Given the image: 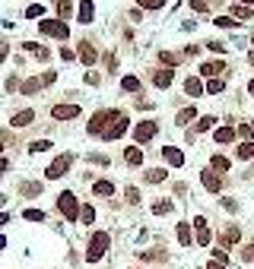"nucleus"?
<instances>
[{
    "label": "nucleus",
    "mask_w": 254,
    "mask_h": 269,
    "mask_svg": "<svg viewBox=\"0 0 254 269\" xmlns=\"http://www.w3.org/2000/svg\"><path fill=\"white\" fill-rule=\"evenodd\" d=\"M127 161H130V165H140V161H143V152L140 149H127Z\"/></svg>",
    "instance_id": "7c9ffc66"
},
{
    "label": "nucleus",
    "mask_w": 254,
    "mask_h": 269,
    "mask_svg": "<svg viewBox=\"0 0 254 269\" xmlns=\"http://www.w3.org/2000/svg\"><path fill=\"white\" fill-rule=\"evenodd\" d=\"M242 3H245V6H254V0H242Z\"/></svg>",
    "instance_id": "09e8293b"
},
{
    "label": "nucleus",
    "mask_w": 254,
    "mask_h": 269,
    "mask_svg": "<svg viewBox=\"0 0 254 269\" xmlns=\"http://www.w3.org/2000/svg\"><path fill=\"white\" fill-rule=\"evenodd\" d=\"M191 6H194V10H200V13H203V10H210V0H191Z\"/></svg>",
    "instance_id": "e433bc0d"
},
{
    "label": "nucleus",
    "mask_w": 254,
    "mask_h": 269,
    "mask_svg": "<svg viewBox=\"0 0 254 269\" xmlns=\"http://www.w3.org/2000/svg\"><path fill=\"white\" fill-rule=\"evenodd\" d=\"M54 120H70V117H79V105H54L51 108Z\"/></svg>",
    "instance_id": "6e6552de"
},
{
    "label": "nucleus",
    "mask_w": 254,
    "mask_h": 269,
    "mask_svg": "<svg viewBox=\"0 0 254 269\" xmlns=\"http://www.w3.org/2000/svg\"><path fill=\"white\" fill-rule=\"evenodd\" d=\"M206 48L216 51V54H226V45H223V42H206Z\"/></svg>",
    "instance_id": "4c0bfd02"
},
{
    "label": "nucleus",
    "mask_w": 254,
    "mask_h": 269,
    "mask_svg": "<svg viewBox=\"0 0 254 269\" xmlns=\"http://www.w3.org/2000/svg\"><path fill=\"white\" fill-rule=\"evenodd\" d=\"M184 92H188V95H194V98H197V95H203V83H200V79H194V76H188V79H184Z\"/></svg>",
    "instance_id": "ddd939ff"
},
{
    "label": "nucleus",
    "mask_w": 254,
    "mask_h": 269,
    "mask_svg": "<svg viewBox=\"0 0 254 269\" xmlns=\"http://www.w3.org/2000/svg\"><path fill=\"white\" fill-rule=\"evenodd\" d=\"M92 215H96V212H92V206H83V209H79V222H83V225H89Z\"/></svg>",
    "instance_id": "2f4dec72"
},
{
    "label": "nucleus",
    "mask_w": 254,
    "mask_h": 269,
    "mask_svg": "<svg viewBox=\"0 0 254 269\" xmlns=\"http://www.w3.org/2000/svg\"><path fill=\"white\" fill-rule=\"evenodd\" d=\"M242 260H254V247H245V250H242Z\"/></svg>",
    "instance_id": "37998d69"
},
{
    "label": "nucleus",
    "mask_w": 254,
    "mask_h": 269,
    "mask_svg": "<svg viewBox=\"0 0 254 269\" xmlns=\"http://www.w3.org/2000/svg\"><path fill=\"white\" fill-rule=\"evenodd\" d=\"M235 156L242 158V161H248V158H254V143H242V146H238V149H235Z\"/></svg>",
    "instance_id": "5701e85b"
},
{
    "label": "nucleus",
    "mask_w": 254,
    "mask_h": 269,
    "mask_svg": "<svg viewBox=\"0 0 254 269\" xmlns=\"http://www.w3.org/2000/svg\"><path fill=\"white\" fill-rule=\"evenodd\" d=\"M213 124H216V117H213V114H203V117L197 120V127H194V130H197V133H203V130H210Z\"/></svg>",
    "instance_id": "393cba45"
},
{
    "label": "nucleus",
    "mask_w": 254,
    "mask_h": 269,
    "mask_svg": "<svg viewBox=\"0 0 254 269\" xmlns=\"http://www.w3.org/2000/svg\"><path fill=\"white\" fill-rule=\"evenodd\" d=\"M213 260H216V263H229V253H226V250H219V247H216V250H213Z\"/></svg>",
    "instance_id": "72a5a7b5"
},
{
    "label": "nucleus",
    "mask_w": 254,
    "mask_h": 269,
    "mask_svg": "<svg viewBox=\"0 0 254 269\" xmlns=\"http://www.w3.org/2000/svg\"><path fill=\"white\" fill-rule=\"evenodd\" d=\"M178 241H181L184 247L191 244V228H188V222H181V225H178Z\"/></svg>",
    "instance_id": "cd10ccee"
},
{
    "label": "nucleus",
    "mask_w": 254,
    "mask_h": 269,
    "mask_svg": "<svg viewBox=\"0 0 254 269\" xmlns=\"http://www.w3.org/2000/svg\"><path fill=\"white\" fill-rule=\"evenodd\" d=\"M127 200H130V203H140V190L137 187H127Z\"/></svg>",
    "instance_id": "58836bf2"
},
{
    "label": "nucleus",
    "mask_w": 254,
    "mask_h": 269,
    "mask_svg": "<svg viewBox=\"0 0 254 269\" xmlns=\"http://www.w3.org/2000/svg\"><path fill=\"white\" fill-rule=\"evenodd\" d=\"M238 238H242V234H238V228H235V225H229V228L223 231V244H226V247H232Z\"/></svg>",
    "instance_id": "aec40b11"
},
{
    "label": "nucleus",
    "mask_w": 254,
    "mask_h": 269,
    "mask_svg": "<svg viewBox=\"0 0 254 269\" xmlns=\"http://www.w3.org/2000/svg\"><path fill=\"white\" fill-rule=\"evenodd\" d=\"M42 32L45 35H54V38H67V25L61 22V19H42Z\"/></svg>",
    "instance_id": "423d86ee"
},
{
    "label": "nucleus",
    "mask_w": 254,
    "mask_h": 269,
    "mask_svg": "<svg viewBox=\"0 0 254 269\" xmlns=\"http://www.w3.org/2000/svg\"><path fill=\"white\" fill-rule=\"evenodd\" d=\"M121 89H124V92H137V89H140V79H137V76H124V79H121Z\"/></svg>",
    "instance_id": "a878e982"
},
{
    "label": "nucleus",
    "mask_w": 254,
    "mask_h": 269,
    "mask_svg": "<svg viewBox=\"0 0 254 269\" xmlns=\"http://www.w3.org/2000/svg\"><path fill=\"white\" fill-rule=\"evenodd\" d=\"M213 139H216V143H232V139H235V130H232V127H219L216 133H213Z\"/></svg>",
    "instance_id": "4468645a"
},
{
    "label": "nucleus",
    "mask_w": 254,
    "mask_h": 269,
    "mask_svg": "<svg viewBox=\"0 0 254 269\" xmlns=\"http://www.w3.org/2000/svg\"><path fill=\"white\" fill-rule=\"evenodd\" d=\"M203 89L210 92V95H219V92L226 89V83H223V79H206V86H203Z\"/></svg>",
    "instance_id": "b1692460"
},
{
    "label": "nucleus",
    "mask_w": 254,
    "mask_h": 269,
    "mask_svg": "<svg viewBox=\"0 0 254 269\" xmlns=\"http://www.w3.org/2000/svg\"><path fill=\"white\" fill-rule=\"evenodd\" d=\"M127 124H130V120H127L124 114H118V117H115V124L102 130V136H105V139H118V136H121V133L127 130Z\"/></svg>",
    "instance_id": "20e7f679"
},
{
    "label": "nucleus",
    "mask_w": 254,
    "mask_h": 269,
    "mask_svg": "<svg viewBox=\"0 0 254 269\" xmlns=\"http://www.w3.org/2000/svg\"><path fill=\"white\" fill-rule=\"evenodd\" d=\"M67 165H70V156H61V158H54V161H51L45 174H48L51 180H54V178H64V174H67Z\"/></svg>",
    "instance_id": "1a4fd4ad"
},
{
    "label": "nucleus",
    "mask_w": 254,
    "mask_h": 269,
    "mask_svg": "<svg viewBox=\"0 0 254 269\" xmlns=\"http://www.w3.org/2000/svg\"><path fill=\"white\" fill-rule=\"evenodd\" d=\"M156 130H159L156 120H143V124L133 127V139H137V143H150V139L156 136Z\"/></svg>",
    "instance_id": "f03ea898"
},
{
    "label": "nucleus",
    "mask_w": 254,
    "mask_h": 269,
    "mask_svg": "<svg viewBox=\"0 0 254 269\" xmlns=\"http://www.w3.org/2000/svg\"><path fill=\"white\" fill-rule=\"evenodd\" d=\"M152 83H156L159 89H165V86L172 83V70H165V67H162V70H156V73H152Z\"/></svg>",
    "instance_id": "dca6fc26"
},
{
    "label": "nucleus",
    "mask_w": 254,
    "mask_h": 269,
    "mask_svg": "<svg viewBox=\"0 0 254 269\" xmlns=\"http://www.w3.org/2000/svg\"><path fill=\"white\" fill-rule=\"evenodd\" d=\"M0 149H3V146H0Z\"/></svg>",
    "instance_id": "8fccbe9b"
},
{
    "label": "nucleus",
    "mask_w": 254,
    "mask_h": 269,
    "mask_svg": "<svg viewBox=\"0 0 254 269\" xmlns=\"http://www.w3.org/2000/svg\"><path fill=\"white\" fill-rule=\"evenodd\" d=\"M35 120V111H19L16 117H13V127H25V124H32Z\"/></svg>",
    "instance_id": "4be33fe9"
},
{
    "label": "nucleus",
    "mask_w": 254,
    "mask_h": 269,
    "mask_svg": "<svg viewBox=\"0 0 254 269\" xmlns=\"http://www.w3.org/2000/svg\"><path fill=\"white\" fill-rule=\"evenodd\" d=\"M48 139H38V143H32V152H45V149H48Z\"/></svg>",
    "instance_id": "ea45409f"
},
{
    "label": "nucleus",
    "mask_w": 254,
    "mask_h": 269,
    "mask_svg": "<svg viewBox=\"0 0 254 269\" xmlns=\"http://www.w3.org/2000/svg\"><path fill=\"white\" fill-rule=\"evenodd\" d=\"M108 244H111L108 231H99V234H92V241H89V250H86V260H89V263H96V260L102 257L105 250H108Z\"/></svg>",
    "instance_id": "f257e3e1"
},
{
    "label": "nucleus",
    "mask_w": 254,
    "mask_h": 269,
    "mask_svg": "<svg viewBox=\"0 0 254 269\" xmlns=\"http://www.w3.org/2000/svg\"><path fill=\"white\" fill-rule=\"evenodd\" d=\"M25 219H29V222H42V219H45V212H38V209H25Z\"/></svg>",
    "instance_id": "f704fd0d"
},
{
    "label": "nucleus",
    "mask_w": 254,
    "mask_h": 269,
    "mask_svg": "<svg viewBox=\"0 0 254 269\" xmlns=\"http://www.w3.org/2000/svg\"><path fill=\"white\" fill-rule=\"evenodd\" d=\"M194 225H197V244H200V247H210V238H213V234H210V228H206V219H203V215H197V219H194Z\"/></svg>",
    "instance_id": "9d476101"
},
{
    "label": "nucleus",
    "mask_w": 254,
    "mask_h": 269,
    "mask_svg": "<svg viewBox=\"0 0 254 269\" xmlns=\"http://www.w3.org/2000/svg\"><path fill=\"white\" fill-rule=\"evenodd\" d=\"M223 73H226L223 60H206V64H200V76H206V79H216V76H223Z\"/></svg>",
    "instance_id": "39448f33"
},
{
    "label": "nucleus",
    "mask_w": 254,
    "mask_h": 269,
    "mask_svg": "<svg viewBox=\"0 0 254 269\" xmlns=\"http://www.w3.org/2000/svg\"><path fill=\"white\" fill-rule=\"evenodd\" d=\"M251 127H254V124H251Z\"/></svg>",
    "instance_id": "3c124183"
},
{
    "label": "nucleus",
    "mask_w": 254,
    "mask_h": 269,
    "mask_svg": "<svg viewBox=\"0 0 254 269\" xmlns=\"http://www.w3.org/2000/svg\"><path fill=\"white\" fill-rule=\"evenodd\" d=\"M57 206H61V212H64V215H67L70 222H76V219H79V209H76V197H73V193H61V197H57Z\"/></svg>",
    "instance_id": "7ed1b4c3"
},
{
    "label": "nucleus",
    "mask_w": 254,
    "mask_h": 269,
    "mask_svg": "<svg viewBox=\"0 0 254 269\" xmlns=\"http://www.w3.org/2000/svg\"><path fill=\"white\" fill-rule=\"evenodd\" d=\"M38 86H45L42 79H25V83H23V95H32V92H35Z\"/></svg>",
    "instance_id": "c756f323"
},
{
    "label": "nucleus",
    "mask_w": 254,
    "mask_h": 269,
    "mask_svg": "<svg viewBox=\"0 0 254 269\" xmlns=\"http://www.w3.org/2000/svg\"><path fill=\"white\" fill-rule=\"evenodd\" d=\"M210 269H226L223 263H216V260H213V263H210Z\"/></svg>",
    "instance_id": "a18cd8bd"
},
{
    "label": "nucleus",
    "mask_w": 254,
    "mask_h": 269,
    "mask_svg": "<svg viewBox=\"0 0 254 269\" xmlns=\"http://www.w3.org/2000/svg\"><path fill=\"white\" fill-rule=\"evenodd\" d=\"M3 247H6V238H3V234H0V250H3Z\"/></svg>",
    "instance_id": "de8ad7c7"
},
{
    "label": "nucleus",
    "mask_w": 254,
    "mask_h": 269,
    "mask_svg": "<svg viewBox=\"0 0 254 269\" xmlns=\"http://www.w3.org/2000/svg\"><path fill=\"white\" fill-rule=\"evenodd\" d=\"M194 117H197V111H194V108H184V111H178V124H181V127L191 124Z\"/></svg>",
    "instance_id": "c85d7f7f"
},
{
    "label": "nucleus",
    "mask_w": 254,
    "mask_h": 269,
    "mask_svg": "<svg viewBox=\"0 0 254 269\" xmlns=\"http://www.w3.org/2000/svg\"><path fill=\"white\" fill-rule=\"evenodd\" d=\"M6 222H10V215H6V212H0V228H3Z\"/></svg>",
    "instance_id": "c03bdc74"
},
{
    "label": "nucleus",
    "mask_w": 254,
    "mask_h": 269,
    "mask_svg": "<svg viewBox=\"0 0 254 269\" xmlns=\"http://www.w3.org/2000/svg\"><path fill=\"white\" fill-rule=\"evenodd\" d=\"M213 22H216L219 29H238V25H242V22H235L232 16H219V19H213Z\"/></svg>",
    "instance_id": "bb28decb"
},
{
    "label": "nucleus",
    "mask_w": 254,
    "mask_h": 269,
    "mask_svg": "<svg viewBox=\"0 0 254 269\" xmlns=\"http://www.w3.org/2000/svg\"><path fill=\"white\" fill-rule=\"evenodd\" d=\"M79 60H83V64H92V60H96V48H92V45H79Z\"/></svg>",
    "instance_id": "412c9836"
},
{
    "label": "nucleus",
    "mask_w": 254,
    "mask_h": 269,
    "mask_svg": "<svg viewBox=\"0 0 254 269\" xmlns=\"http://www.w3.org/2000/svg\"><path fill=\"white\" fill-rule=\"evenodd\" d=\"M137 3H140V6H150V10H159L165 0H137Z\"/></svg>",
    "instance_id": "c9c22d12"
},
{
    "label": "nucleus",
    "mask_w": 254,
    "mask_h": 269,
    "mask_svg": "<svg viewBox=\"0 0 254 269\" xmlns=\"http://www.w3.org/2000/svg\"><path fill=\"white\" fill-rule=\"evenodd\" d=\"M200 180H203V187L210 193H219V187H223V180H219V174L216 171H210V168H206L203 174H200Z\"/></svg>",
    "instance_id": "9b49d317"
},
{
    "label": "nucleus",
    "mask_w": 254,
    "mask_h": 269,
    "mask_svg": "<svg viewBox=\"0 0 254 269\" xmlns=\"http://www.w3.org/2000/svg\"><path fill=\"white\" fill-rule=\"evenodd\" d=\"M254 13H251V6H245V3H235L232 6V19H235V22H242V19H251Z\"/></svg>",
    "instance_id": "2eb2a0df"
},
{
    "label": "nucleus",
    "mask_w": 254,
    "mask_h": 269,
    "mask_svg": "<svg viewBox=\"0 0 254 269\" xmlns=\"http://www.w3.org/2000/svg\"><path fill=\"white\" fill-rule=\"evenodd\" d=\"M162 156H165V161H169V165H184V152L181 149H175V146H165L162 149Z\"/></svg>",
    "instance_id": "f8f14e48"
},
{
    "label": "nucleus",
    "mask_w": 254,
    "mask_h": 269,
    "mask_svg": "<svg viewBox=\"0 0 254 269\" xmlns=\"http://www.w3.org/2000/svg\"><path fill=\"white\" fill-rule=\"evenodd\" d=\"M210 168H213V171H219V174H223V171H229V158H226V156H213L210 158Z\"/></svg>",
    "instance_id": "a211bd4d"
},
{
    "label": "nucleus",
    "mask_w": 254,
    "mask_h": 269,
    "mask_svg": "<svg viewBox=\"0 0 254 269\" xmlns=\"http://www.w3.org/2000/svg\"><path fill=\"white\" fill-rule=\"evenodd\" d=\"M248 95L254 98V79H251V83H248Z\"/></svg>",
    "instance_id": "49530a36"
},
{
    "label": "nucleus",
    "mask_w": 254,
    "mask_h": 269,
    "mask_svg": "<svg viewBox=\"0 0 254 269\" xmlns=\"http://www.w3.org/2000/svg\"><path fill=\"white\" fill-rule=\"evenodd\" d=\"M92 190H96V197H111V193H115V184H111V180H96Z\"/></svg>",
    "instance_id": "f3484780"
},
{
    "label": "nucleus",
    "mask_w": 254,
    "mask_h": 269,
    "mask_svg": "<svg viewBox=\"0 0 254 269\" xmlns=\"http://www.w3.org/2000/svg\"><path fill=\"white\" fill-rule=\"evenodd\" d=\"M79 22H92V0H83V3H79Z\"/></svg>",
    "instance_id": "6ab92c4d"
},
{
    "label": "nucleus",
    "mask_w": 254,
    "mask_h": 269,
    "mask_svg": "<svg viewBox=\"0 0 254 269\" xmlns=\"http://www.w3.org/2000/svg\"><path fill=\"white\" fill-rule=\"evenodd\" d=\"M118 114H121V111H99V114H96V117H92V120H89V133H102V127H105V120H115V117H118Z\"/></svg>",
    "instance_id": "0eeeda50"
},
{
    "label": "nucleus",
    "mask_w": 254,
    "mask_h": 269,
    "mask_svg": "<svg viewBox=\"0 0 254 269\" xmlns=\"http://www.w3.org/2000/svg\"><path fill=\"white\" fill-rule=\"evenodd\" d=\"M152 209H156V212H169V209H172V203H169V200H162V203H156Z\"/></svg>",
    "instance_id": "79ce46f5"
},
{
    "label": "nucleus",
    "mask_w": 254,
    "mask_h": 269,
    "mask_svg": "<svg viewBox=\"0 0 254 269\" xmlns=\"http://www.w3.org/2000/svg\"><path fill=\"white\" fill-rule=\"evenodd\" d=\"M146 180L159 184V180H165V171H162V168H156V171H150V174H146Z\"/></svg>",
    "instance_id": "473e14b6"
},
{
    "label": "nucleus",
    "mask_w": 254,
    "mask_h": 269,
    "mask_svg": "<svg viewBox=\"0 0 254 269\" xmlns=\"http://www.w3.org/2000/svg\"><path fill=\"white\" fill-rule=\"evenodd\" d=\"M251 130H254V127H248V124H242V127H238V136H245V143H248V136H251Z\"/></svg>",
    "instance_id": "a19ab883"
}]
</instances>
